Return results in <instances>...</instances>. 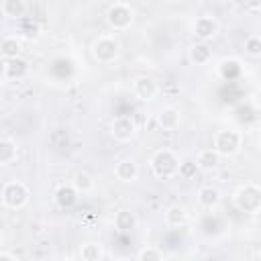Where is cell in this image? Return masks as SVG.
<instances>
[{"label": "cell", "instance_id": "6da1fadb", "mask_svg": "<svg viewBox=\"0 0 261 261\" xmlns=\"http://www.w3.org/2000/svg\"><path fill=\"white\" fill-rule=\"evenodd\" d=\"M179 157L171 149H159L151 157V171L159 179H173L179 171Z\"/></svg>", "mask_w": 261, "mask_h": 261}, {"label": "cell", "instance_id": "7a4b0ae2", "mask_svg": "<svg viewBox=\"0 0 261 261\" xmlns=\"http://www.w3.org/2000/svg\"><path fill=\"white\" fill-rule=\"evenodd\" d=\"M29 198H31L29 188L18 179L6 181L0 190V200L6 210H22L29 204Z\"/></svg>", "mask_w": 261, "mask_h": 261}, {"label": "cell", "instance_id": "3957f363", "mask_svg": "<svg viewBox=\"0 0 261 261\" xmlns=\"http://www.w3.org/2000/svg\"><path fill=\"white\" fill-rule=\"evenodd\" d=\"M232 202H234V206L241 212L257 214L261 210V186H257V184H245V186H241L234 192Z\"/></svg>", "mask_w": 261, "mask_h": 261}, {"label": "cell", "instance_id": "277c9868", "mask_svg": "<svg viewBox=\"0 0 261 261\" xmlns=\"http://www.w3.org/2000/svg\"><path fill=\"white\" fill-rule=\"evenodd\" d=\"M212 147L216 149V153L220 157H232L241 151L243 147V135L237 128H222L216 130L214 139H212Z\"/></svg>", "mask_w": 261, "mask_h": 261}, {"label": "cell", "instance_id": "5b68a950", "mask_svg": "<svg viewBox=\"0 0 261 261\" xmlns=\"http://www.w3.org/2000/svg\"><path fill=\"white\" fill-rule=\"evenodd\" d=\"M133 20H135V10L128 2H114L106 10V24L116 33L130 29Z\"/></svg>", "mask_w": 261, "mask_h": 261}, {"label": "cell", "instance_id": "8992f818", "mask_svg": "<svg viewBox=\"0 0 261 261\" xmlns=\"http://www.w3.org/2000/svg\"><path fill=\"white\" fill-rule=\"evenodd\" d=\"M90 51H92V57H94L98 63H104V65H106V63H114V61H116V57H118V53H120V45H118V41H116L114 37H110V35H100L98 39H94Z\"/></svg>", "mask_w": 261, "mask_h": 261}, {"label": "cell", "instance_id": "52a82bcc", "mask_svg": "<svg viewBox=\"0 0 261 261\" xmlns=\"http://www.w3.org/2000/svg\"><path fill=\"white\" fill-rule=\"evenodd\" d=\"M110 135L118 143H126L137 135V122L133 116H116L110 122Z\"/></svg>", "mask_w": 261, "mask_h": 261}, {"label": "cell", "instance_id": "ba28073f", "mask_svg": "<svg viewBox=\"0 0 261 261\" xmlns=\"http://www.w3.org/2000/svg\"><path fill=\"white\" fill-rule=\"evenodd\" d=\"M218 29H220L218 20H216L214 16H210V14L198 16V18L194 20V24H192V33H194L196 39H200V43H206V41H210L212 37H216Z\"/></svg>", "mask_w": 261, "mask_h": 261}, {"label": "cell", "instance_id": "9c48e42d", "mask_svg": "<svg viewBox=\"0 0 261 261\" xmlns=\"http://www.w3.org/2000/svg\"><path fill=\"white\" fill-rule=\"evenodd\" d=\"M133 92L141 102H151L159 94V86L151 75H139L133 82Z\"/></svg>", "mask_w": 261, "mask_h": 261}, {"label": "cell", "instance_id": "30bf717a", "mask_svg": "<svg viewBox=\"0 0 261 261\" xmlns=\"http://www.w3.org/2000/svg\"><path fill=\"white\" fill-rule=\"evenodd\" d=\"M114 177L122 184H133L139 177V163L133 157H124L114 165Z\"/></svg>", "mask_w": 261, "mask_h": 261}, {"label": "cell", "instance_id": "8fae6325", "mask_svg": "<svg viewBox=\"0 0 261 261\" xmlns=\"http://www.w3.org/2000/svg\"><path fill=\"white\" fill-rule=\"evenodd\" d=\"M163 220H165L167 226L179 228V226L188 224L190 214H188V210H186L181 204H171V206H167V208L163 210Z\"/></svg>", "mask_w": 261, "mask_h": 261}, {"label": "cell", "instance_id": "7c38bea8", "mask_svg": "<svg viewBox=\"0 0 261 261\" xmlns=\"http://www.w3.org/2000/svg\"><path fill=\"white\" fill-rule=\"evenodd\" d=\"M179 122H181V112L175 106H163L157 114V124L163 130H175L179 126Z\"/></svg>", "mask_w": 261, "mask_h": 261}, {"label": "cell", "instance_id": "4fadbf2b", "mask_svg": "<svg viewBox=\"0 0 261 261\" xmlns=\"http://www.w3.org/2000/svg\"><path fill=\"white\" fill-rule=\"evenodd\" d=\"M137 224H139V218L128 208H122L114 214V228L120 230V232H130V230L137 228Z\"/></svg>", "mask_w": 261, "mask_h": 261}, {"label": "cell", "instance_id": "5bb4252c", "mask_svg": "<svg viewBox=\"0 0 261 261\" xmlns=\"http://www.w3.org/2000/svg\"><path fill=\"white\" fill-rule=\"evenodd\" d=\"M27 73V61L22 57L18 59H4L2 61V77L4 80H18Z\"/></svg>", "mask_w": 261, "mask_h": 261}, {"label": "cell", "instance_id": "9a60e30c", "mask_svg": "<svg viewBox=\"0 0 261 261\" xmlns=\"http://www.w3.org/2000/svg\"><path fill=\"white\" fill-rule=\"evenodd\" d=\"M218 163H220V155L216 153L214 147L202 149V151H198V155H196V165H198V169H202V171H212V169L218 167Z\"/></svg>", "mask_w": 261, "mask_h": 261}, {"label": "cell", "instance_id": "2e32d148", "mask_svg": "<svg viewBox=\"0 0 261 261\" xmlns=\"http://www.w3.org/2000/svg\"><path fill=\"white\" fill-rule=\"evenodd\" d=\"M188 57L194 65H206L210 59H212V49L208 43H194L190 49H188Z\"/></svg>", "mask_w": 261, "mask_h": 261}, {"label": "cell", "instance_id": "e0dca14e", "mask_svg": "<svg viewBox=\"0 0 261 261\" xmlns=\"http://www.w3.org/2000/svg\"><path fill=\"white\" fill-rule=\"evenodd\" d=\"M198 204L206 210H212L220 204V192L214 186H202L198 190Z\"/></svg>", "mask_w": 261, "mask_h": 261}, {"label": "cell", "instance_id": "ac0fdd59", "mask_svg": "<svg viewBox=\"0 0 261 261\" xmlns=\"http://www.w3.org/2000/svg\"><path fill=\"white\" fill-rule=\"evenodd\" d=\"M2 59H18L20 57V39L16 35H6L0 41Z\"/></svg>", "mask_w": 261, "mask_h": 261}, {"label": "cell", "instance_id": "d6986e66", "mask_svg": "<svg viewBox=\"0 0 261 261\" xmlns=\"http://www.w3.org/2000/svg\"><path fill=\"white\" fill-rule=\"evenodd\" d=\"M55 204L61 206V208H71L75 202H77V192L71 184H65V186H59L55 190Z\"/></svg>", "mask_w": 261, "mask_h": 261}, {"label": "cell", "instance_id": "ffe728a7", "mask_svg": "<svg viewBox=\"0 0 261 261\" xmlns=\"http://www.w3.org/2000/svg\"><path fill=\"white\" fill-rule=\"evenodd\" d=\"M18 157V145L14 139L4 137L0 139V165H10Z\"/></svg>", "mask_w": 261, "mask_h": 261}, {"label": "cell", "instance_id": "44dd1931", "mask_svg": "<svg viewBox=\"0 0 261 261\" xmlns=\"http://www.w3.org/2000/svg\"><path fill=\"white\" fill-rule=\"evenodd\" d=\"M0 10L8 18H22L27 14V10H29V4L22 2V0H4L0 4Z\"/></svg>", "mask_w": 261, "mask_h": 261}, {"label": "cell", "instance_id": "7402d4cb", "mask_svg": "<svg viewBox=\"0 0 261 261\" xmlns=\"http://www.w3.org/2000/svg\"><path fill=\"white\" fill-rule=\"evenodd\" d=\"M71 186L75 188L77 194H90V192H94V188H96V179H94L88 171H77V173L73 175V179H71Z\"/></svg>", "mask_w": 261, "mask_h": 261}, {"label": "cell", "instance_id": "603a6c76", "mask_svg": "<svg viewBox=\"0 0 261 261\" xmlns=\"http://www.w3.org/2000/svg\"><path fill=\"white\" fill-rule=\"evenodd\" d=\"M80 259L82 261H100L102 259V247L96 241H86L80 247Z\"/></svg>", "mask_w": 261, "mask_h": 261}, {"label": "cell", "instance_id": "cb8c5ba5", "mask_svg": "<svg viewBox=\"0 0 261 261\" xmlns=\"http://www.w3.org/2000/svg\"><path fill=\"white\" fill-rule=\"evenodd\" d=\"M137 261H165V257L159 247H143L137 255Z\"/></svg>", "mask_w": 261, "mask_h": 261}, {"label": "cell", "instance_id": "d4e9b609", "mask_svg": "<svg viewBox=\"0 0 261 261\" xmlns=\"http://www.w3.org/2000/svg\"><path fill=\"white\" fill-rule=\"evenodd\" d=\"M245 53L249 57H261V37L259 35H251L245 41Z\"/></svg>", "mask_w": 261, "mask_h": 261}, {"label": "cell", "instance_id": "484cf974", "mask_svg": "<svg viewBox=\"0 0 261 261\" xmlns=\"http://www.w3.org/2000/svg\"><path fill=\"white\" fill-rule=\"evenodd\" d=\"M20 37L27 39V41H37V39L41 37V27H39L35 20H31V22H27V24L20 29Z\"/></svg>", "mask_w": 261, "mask_h": 261}, {"label": "cell", "instance_id": "4316f807", "mask_svg": "<svg viewBox=\"0 0 261 261\" xmlns=\"http://www.w3.org/2000/svg\"><path fill=\"white\" fill-rule=\"evenodd\" d=\"M196 171H198L196 161H192V159H184V161L179 163V171H177V175L184 177V179H192V177H196Z\"/></svg>", "mask_w": 261, "mask_h": 261}, {"label": "cell", "instance_id": "83f0119b", "mask_svg": "<svg viewBox=\"0 0 261 261\" xmlns=\"http://www.w3.org/2000/svg\"><path fill=\"white\" fill-rule=\"evenodd\" d=\"M251 104H253L255 110L261 112V88H257V90L253 92V96H251Z\"/></svg>", "mask_w": 261, "mask_h": 261}, {"label": "cell", "instance_id": "f1b7e54d", "mask_svg": "<svg viewBox=\"0 0 261 261\" xmlns=\"http://www.w3.org/2000/svg\"><path fill=\"white\" fill-rule=\"evenodd\" d=\"M247 8H249V10H261V2H249Z\"/></svg>", "mask_w": 261, "mask_h": 261}, {"label": "cell", "instance_id": "f546056e", "mask_svg": "<svg viewBox=\"0 0 261 261\" xmlns=\"http://www.w3.org/2000/svg\"><path fill=\"white\" fill-rule=\"evenodd\" d=\"M0 261H16L10 253H0Z\"/></svg>", "mask_w": 261, "mask_h": 261}, {"label": "cell", "instance_id": "4dcf8cb0", "mask_svg": "<svg viewBox=\"0 0 261 261\" xmlns=\"http://www.w3.org/2000/svg\"><path fill=\"white\" fill-rule=\"evenodd\" d=\"M53 261H71V259H69V257H55Z\"/></svg>", "mask_w": 261, "mask_h": 261}, {"label": "cell", "instance_id": "1f68e13d", "mask_svg": "<svg viewBox=\"0 0 261 261\" xmlns=\"http://www.w3.org/2000/svg\"><path fill=\"white\" fill-rule=\"evenodd\" d=\"M116 261H130V259H124V257H122V259H116Z\"/></svg>", "mask_w": 261, "mask_h": 261}, {"label": "cell", "instance_id": "d6a6232c", "mask_svg": "<svg viewBox=\"0 0 261 261\" xmlns=\"http://www.w3.org/2000/svg\"><path fill=\"white\" fill-rule=\"evenodd\" d=\"M259 151H261V137H259Z\"/></svg>", "mask_w": 261, "mask_h": 261}, {"label": "cell", "instance_id": "836d02e7", "mask_svg": "<svg viewBox=\"0 0 261 261\" xmlns=\"http://www.w3.org/2000/svg\"><path fill=\"white\" fill-rule=\"evenodd\" d=\"M259 259H261V249H259Z\"/></svg>", "mask_w": 261, "mask_h": 261}]
</instances>
